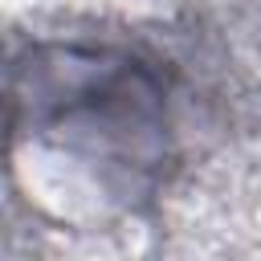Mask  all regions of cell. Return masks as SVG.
Instances as JSON below:
<instances>
[{
	"label": "cell",
	"mask_w": 261,
	"mask_h": 261,
	"mask_svg": "<svg viewBox=\"0 0 261 261\" xmlns=\"http://www.w3.org/2000/svg\"><path fill=\"white\" fill-rule=\"evenodd\" d=\"M167 77L126 49L45 45L12 69V135L98 167L102 196H139L167 163Z\"/></svg>",
	"instance_id": "6da1fadb"
}]
</instances>
